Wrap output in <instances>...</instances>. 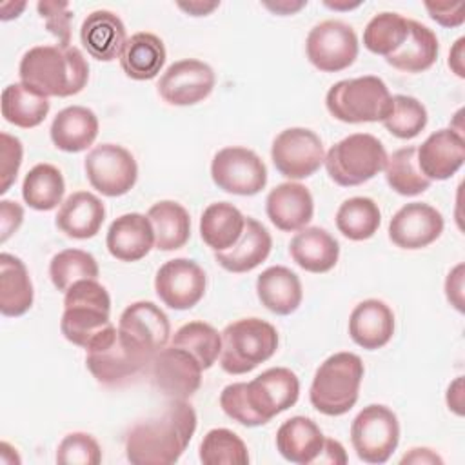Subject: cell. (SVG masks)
<instances>
[{"label":"cell","instance_id":"6da1fadb","mask_svg":"<svg viewBox=\"0 0 465 465\" xmlns=\"http://www.w3.org/2000/svg\"><path fill=\"white\" fill-rule=\"evenodd\" d=\"M196 430V412L187 400H171L162 412L134 423L125 434L133 465H171L180 460Z\"/></svg>","mask_w":465,"mask_h":465},{"label":"cell","instance_id":"7a4b0ae2","mask_svg":"<svg viewBox=\"0 0 465 465\" xmlns=\"http://www.w3.org/2000/svg\"><path fill=\"white\" fill-rule=\"evenodd\" d=\"M300 380L287 367H271L251 381L223 387L222 411L245 427H258L298 401Z\"/></svg>","mask_w":465,"mask_h":465},{"label":"cell","instance_id":"3957f363","mask_svg":"<svg viewBox=\"0 0 465 465\" xmlns=\"http://www.w3.org/2000/svg\"><path fill=\"white\" fill-rule=\"evenodd\" d=\"M18 74L20 82L35 93L45 98H65L87 85L89 65L74 45H36L22 56Z\"/></svg>","mask_w":465,"mask_h":465},{"label":"cell","instance_id":"277c9868","mask_svg":"<svg viewBox=\"0 0 465 465\" xmlns=\"http://www.w3.org/2000/svg\"><path fill=\"white\" fill-rule=\"evenodd\" d=\"M111 298L96 280L73 283L64 296L60 331L67 341L85 351L114 325L111 323Z\"/></svg>","mask_w":465,"mask_h":465},{"label":"cell","instance_id":"5b68a950","mask_svg":"<svg viewBox=\"0 0 465 465\" xmlns=\"http://www.w3.org/2000/svg\"><path fill=\"white\" fill-rule=\"evenodd\" d=\"M363 361L354 352L329 356L314 372L309 400L325 416H341L358 401L363 380Z\"/></svg>","mask_w":465,"mask_h":465},{"label":"cell","instance_id":"8992f818","mask_svg":"<svg viewBox=\"0 0 465 465\" xmlns=\"http://www.w3.org/2000/svg\"><path fill=\"white\" fill-rule=\"evenodd\" d=\"M153 356L143 345L113 327L87 349L85 365L96 381L113 387L147 371Z\"/></svg>","mask_w":465,"mask_h":465},{"label":"cell","instance_id":"52a82bcc","mask_svg":"<svg viewBox=\"0 0 465 465\" xmlns=\"http://www.w3.org/2000/svg\"><path fill=\"white\" fill-rule=\"evenodd\" d=\"M385 82L367 74L336 82L325 94L327 111L345 124L383 122L392 105Z\"/></svg>","mask_w":465,"mask_h":465},{"label":"cell","instance_id":"ba28073f","mask_svg":"<svg viewBox=\"0 0 465 465\" xmlns=\"http://www.w3.org/2000/svg\"><path fill=\"white\" fill-rule=\"evenodd\" d=\"M278 349L276 329L262 318H242L222 331L220 365L227 374H245Z\"/></svg>","mask_w":465,"mask_h":465},{"label":"cell","instance_id":"9c48e42d","mask_svg":"<svg viewBox=\"0 0 465 465\" xmlns=\"http://www.w3.org/2000/svg\"><path fill=\"white\" fill-rule=\"evenodd\" d=\"M387 162L383 143L369 133H354L334 143L325 154L329 178L341 187H354L374 178Z\"/></svg>","mask_w":465,"mask_h":465},{"label":"cell","instance_id":"30bf717a","mask_svg":"<svg viewBox=\"0 0 465 465\" xmlns=\"http://www.w3.org/2000/svg\"><path fill=\"white\" fill-rule=\"evenodd\" d=\"M400 441V423L396 414L385 405H367L351 425V443L358 458L365 463H385Z\"/></svg>","mask_w":465,"mask_h":465},{"label":"cell","instance_id":"8fae6325","mask_svg":"<svg viewBox=\"0 0 465 465\" xmlns=\"http://www.w3.org/2000/svg\"><path fill=\"white\" fill-rule=\"evenodd\" d=\"M84 169L91 187L109 198L129 193L138 178L134 156L118 143L93 147L85 156Z\"/></svg>","mask_w":465,"mask_h":465},{"label":"cell","instance_id":"7c38bea8","mask_svg":"<svg viewBox=\"0 0 465 465\" xmlns=\"http://www.w3.org/2000/svg\"><path fill=\"white\" fill-rule=\"evenodd\" d=\"M211 178L218 189L238 194H258L267 183V167L263 160L247 147H223L211 162Z\"/></svg>","mask_w":465,"mask_h":465},{"label":"cell","instance_id":"4fadbf2b","mask_svg":"<svg viewBox=\"0 0 465 465\" xmlns=\"http://www.w3.org/2000/svg\"><path fill=\"white\" fill-rule=\"evenodd\" d=\"M309 62L322 73H338L354 64L358 56V36L341 20L316 24L305 40Z\"/></svg>","mask_w":465,"mask_h":465},{"label":"cell","instance_id":"5bb4252c","mask_svg":"<svg viewBox=\"0 0 465 465\" xmlns=\"http://www.w3.org/2000/svg\"><path fill=\"white\" fill-rule=\"evenodd\" d=\"M271 158L282 176L302 180L309 178L322 167L325 151L314 131L305 127H289L272 140Z\"/></svg>","mask_w":465,"mask_h":465},{"label":"cell","instance_id":"9a60e30c","mask_svg":"<svg viewBox=\"0 0 465 465\" xmlns=\"http://www.w3.org/2000/svg\"><path fill=\"white\" fill-rule=\"evenodd\" d=\"M202 371L189 351L171 343L160 349L147 367L153 385L169 400L191 398L200 389Z\"/></svg>","mask_w":465,"mask_h":465},{"label":"cell","instance_id":"2e32d148","mask_svg":"<svg viewBox=\"0 0 465 465\" xmlns=\"http://www.w3.org/2000/svg\"><path fill=\"white\" fill-rule=\"evenodd\" d=\"M207 278L203 269L189 258L165 262L154 276V291L163 305L174 311L194 307L205 294Z\"/></svg>","mask_w":465,"mask_h":465},{"label":"cell","instance_id":"e0dca14e","mask_svg":"<svg viewBox=\"0 0 465 465\" xmlns=\"http://www.w3.org/2000/svg\"><path fill=\"white\" fill-rule=\"evenodd\" d=\"M216 84L209 64L196 58H183L171 64L158 80V93L171 105H194L205 100Z\"/></svg>","mask_w":465,"mask_h":465},{"label":"cell","instance_id":"ac0fdd59","mask_svg":"<svg viewBox=\"0 0 465 465\" xmlns=\"http://www.w3.org/2000/svg\"><path fill=\"white\" fill-rule=\"evenodd\" d=\"M441 213L421 202H411L400 207L389 222V238L394 245L409 251L423 249L436 242L443 232Z\"/></svg>","mask_w":465,"mask_h":465},{"label":"cell","instance_id":"d6986e66","mask_svg":"<svg viewBox=\"0 0 465 465\" xmlns=\"http://www.w3.org/2000/svg\"><path fill=\"white\" fill-rule=\"evenodd\" d=\"M420 171L432 180H447L460 171L465 162L463 134L452 127L438 129L416 147Z\"/></svg>","mask_w":465,"mask_h":465},{"label":"cell","instance_id":"ffe728a7","mask_svg":"<svg viewBox=\"0 0 465 465\" xmlns=\"http://www.w3.org/2000/svg\"><path fill=\"white\" fill-rule=\"evenodd\" d=\"M265 213L276 229L285 232L300 231L312 220V194L298 182L280 183L267 194Z\"/></svg>","mask_w":465,"mask_h":465},{"label":"cell","instance_id":"44dd1931","mask_svg":"<svg viewBox=\"0 0 465 465\" xmlns=\"http://www.w3.org/2000/svg\"><path fill=\"white\" fill-rule=\"evenodd\" d=\"M107 251L120 262H138L154 245V231L145 214L127 213L118 216L107 229Z\"/></svg>","mask_w":465,"mask_h":465},{"label":"cell","instance_id":"7402d4cb","mask_svg":"<svg viewBox=\"0 0 465 465\" xmlns=\"http://www.w3.org/2000/svg\"><path fill=\"white\" fill-rule=\"evenodd\" d=\"M80 42L89 56L100 62L120 58L127 42L125 25L118 15L107 9H96L85 16L80 27Z\"/></svg>","mask_w":465,"mask_h":465},{"label":"cell","instance_id":"603a6c76","mask_svg":"<svg viewBox=\"0 0 465 465\" xmlns=\"http://www.w3.org/2000/svg\"><path fill=\"white\" fill-rule=\"evenodd\" d=\"M118 329L156 354L171 336L167 314L153 302H134L120 314Z\"/></svg>","mask_w":465,"mask_h":465},{"label":"cell","instance_id":"cb8c5ba5","mask_svg":"<svg viewBox=\"0 0 465 465\" xmlns=\"http://www.w3.org/2000/svg\"><path fill=\"white\" fill-rule=\"evenodd\" d=\"M349 334L361 349H381L394 334L392 309L376 298L360 302L349 316Z\"/></svg>","mask_w":465,"mask_h":465},{"label":"cell","instance_id":"d4e9b609","mask_svg":"<svg viewBox=\"0 0 465 465\" xmlns=\"http://www.w3.org/2000/svg\"><path fill=\"white\" fill-rule=\"evenodd\" d=\"M105 220V207L102 200L89 191H76L69 194L58 207L54 223L69 238H93Z\"/></svg>","mask_w":465,"mask_h":465},{"label":"cell","instance_id":"484cf974","mask_svg":"<svg viewBox=\"0 0 465 465\" xmlns=\"http://www.w3.org/2000/svg\"><path fill=\"white\" fill-rule=\"evenodd\" d=\"M323 432L311 418L305 416H292L276 430V449L291 463H316L323 450Z\"/></svg>","mask_w":465,"mask_h":465},{"label":"cell","instance_id":"4316f807","mask_svg":"<svg viewBox=\"0 0 465 465\" xmlns=\"http://www.w3.org/2000/svg\"><path fill=\"white\" fill-rule=\"evenodd\" d=\"M272 247L271 232L254 218H245L240 240L225 251H216L214 260L229 272H249L267 260Z\"/></svg>","mask_w":465,"mask_h":465},{"label":"cell","instance_id":"83f0119b","mask_svg":"<svg viewBox=\"0 0 465 465\" xmlns=\"http://www.w3.org/2000/svg\"><path fill=\"white\" fill-rule=\"evenodd\" d=\"M289 254L296 265L307 272H327L340 258V245L336 238L322 227H303L300 229L291 243Z\"/></svg>","mask_w":465,"mask_h":465},{"label":"cell","instance_id":"f1b7e54d","mask_svg":"<svg viewBox=\"0 0 465 465\" xmlns=\"http://www.w3.org/2000/svg\"><path fill=\"white\" fill-rule=\"evenodd\" d=\"M256 294L267 311L287 316L300 307L303 289L296 272L283 265H272L258 276Z\"/></svg>","mask_w":465,"mask_h":465},{"label":"cell","instance_id":"f546056e","mask_svg":"<svg viewBox=\"0 0 465 465\" xmlns=\"http://www.w3.org/2000/svg\"><path fill=\"white\" fill-rule=\"evenodd\" d=\"M49 134L56 149L80 153L91 147L96 140L98 118L89 107L69 105L53 118Z\"/></svg>","mask_w":465,"mask_h":465},{"label":"cell","instance_id":"4dcf8cb0","mask_svg":"<svg viewBox=\"0 0 465 465\" xmlns=\"http://www.w3.org/2000/svg\"><path fill=\"white\" fill-rule=\"evenodd\" d=\"M35 291L24 262L9 252L0 254V312L9 318L25 314Z\"/></svg>","mask_w":465,"mask_h":465},{"label":"cell","instance_id":"1f68e13d","mask_svg":"<svg viewBox=\"0 0 465 465\" xmlns=\"http://www.w3.org/2000/svg\"><path fill=\"white\" fill-rule=\"evenodd\" d=\"M438 53L440 44L434 31L416 20H409L405 42L392 54L385 56V62L403 73H421L432 67Z\"/></svg>","mask_w":465,"mask_h":465},{"label":"cell","instance_id":"d6a6232c","mask_svg":"<svg viewBox=\"0 0 465 465\" xmlns=\"http://www.w3.org/2000/svg\"><path fill=\"white\" fill-rule=\"evenodd\" d=\"M165 64V45L160 36L153 33H134L127 38L120 65L124 73L133 80H153Z\"/></svg>","mask_w":465,"mask_h":465},{"label":"cell","instance_id":"836d02e7","mask_svg":"<svg viewBox=\"0 0 465 465\" xmlns=\"http://www.w3.org/2000/svg\"><path fill=\"white\" fill-rule=\"evenodd\" d=\"M243 227L245 216L229 202L207 205L200 218V236L214 252L231 249L240 240Z\"/></svg>","mask_w":465,"mask_h":465},{"label":"cell","instance_id":"e575fe53","mask_svg":"<svg viewBox=\"0 0 465 465\" xmlns=\"http://www.w3.org/2000/svg\"><path fill=\"white\" fill-rule=\"evenodd\" d=\"M147 218L154 231V247L158 251H176L189 242L191 218L183 205L173 200H162L149 207Z\"/></svg>","mask_w":465,"mask_h":465},{"label":"cell","instance_id":"d590c367","mask_svg":"<svg viewBox=\"0 0 465 465\" xmlns=\"http://www.w3.org/2000/svg\"><path fill=\"white\" fill-rule=\"evenodd\" d=\"M2 116L22 129L40 125L49 113V98L35 93L22 82L9 84L2 91Z\"/></svg>","mask_w":465,"mask_h":465},{"label":"cell","instance_id":"8d00e7d4","mask_svg":"<svg viewBox=\"0 0 465 465\" xmlns=\"http://www.w3.org/2000/svg\"><path fill=\"white\" fill-rule=\"evenodd\" d=\"M65 182L58 167L51 163H36L27 171L22 183L24 202L36 211H51L62 203Z\"/></svg>","mask_w":465,"mask_h":465},{"label":"cell","instance_id":"74e56055","mask_svg":"<svg viewBox=\"0 0 465 465\" xmlns=\"http://www.w3.org/2000/svg\"><path fill=\"white\" fill-rule=\"evenodd\" d=\"M380 223V207L372 198L367 196H352L345 200L336 211L338 231L352 242H361L374 236Z\"/></svg>","mask_w":465,"mask_h":465},{"label":"cell","instance_id":"f35d334b","mask_svg":"<svg viewBox=\"0 0 465 465\" xmlns=\"http://www.w3.org/2000/svg\"><path fill=\"white\" fill-rule=\"evenodd\" d=\"M383 169L389 187L401 196L421 194L432 183L418 167L414 145L396 149L391 156H387Z\"/></svg>","mask_w":465,"mask_h":465},{"label":"cell","instance_id":"ab89813d","mask_svg":"<svg viewBox=\"0 0 465 465\" xmlns=\"http://www.w3.org/2000/svg\"><path fill=\"white\" fill-rule=\"evenodd\" d=\"M171 345L189 351L205 371L220 358L222 332L205 322H189L173 334Z\"/></svg>","mask_w":465,"mask_h":465},{"label":"cell","instance_id":"60d3db41","mask_svg":"<svg viewBox=\"0 0 465 465\" xmlns=\"http://www.w3.org/2000/svg\"><path fill=\"white\" fill-rule=\"evenodd\" d=\"M409 18L398 13H380L363 29V45L380 56L392 54L407 38Z\"/></svg>","mask_w":465,"mask_h":465},{"label":"cell","instance_id":"b9f144b4","mask_svg":"<svg viewBox=\"0 0 465 465\" xmlns=\"http://www.w3.org/2000/svg\"><path fill=\"white\" fill-rule=\"evenodd\" d=\"M98 272L100 269L94 256L82 249H64L56 252L49 263L51 282L62 292L80 280H96Z\"/></svg>","mask_w":465,"mask_h":465},{"label":"cell","instance_id":"7bdbcfd3","mask_svg":"<svg viewBox=\"0 0 465 465\" xmlns=\"http://www.w3.org/2000/svg\"><path fill=\"white\" fill-rule=\"evenodd\" d=\"M200 461L203 465H245L249 450L236 432L211 429L200 443Z\"/></svg>","mask_w":465,"mask_h":465},{"label":"cell","instance_id":"ee69618b","mask_svg":"<svg viewBox=\"0 0 465 465\" xmlns=\"http://www.w3.org/2000/svg\"><path fill=\"white\" fill-rule=\"evenodd\" d=\"M392 105L385 120L381 122L385 129L401 140H411L418 136L427 125L425 105L409 94H394Z\"/></svg>","mask_w":465,"mask_h":465},{"label":"cell","instance_id":"f6af8a7d","mask_svg":"<svg viewBox=\"0 0 465 465\" xmlns=\"http://www.w3.org/2000/svg\"><path fill=\"white\" fill-rule=\"evenodd\" d=\"M100 461L102 449L87 432H69L58 443L56 463L60 465H98Z\"/></svg>","mask_w":465,"mask_h":465},{"label":"cell","instance_id":"bcb514c9","mask_svg":"<svg viewBox=\"0 0 465 465\" xmlns=\"http://www.w3.org/2000/svg\"><path fill=\"white\" fill-rule=\"evenodd\" d=\"M38 15L45 20V27L58 40V45H71V18L73 13L67 2H38Z\"/></svg>","mask_w":465,"mask_h":465},{"label":"cell","instance_id":"7dc6e473","mask_svg":"<svg viewBox=\"0 0 465 465\" xmlns=\"http://www.w3.org/2000/svg\"><path fill=\"white\" fill-rule=\"evenodd\" d=\"M22 142L7 133L0 134V194L7 193L15 183L22 165Z\"/></svg>","mask_w":465,"mask_h":465},{"label":"cell","instance_id":"c3c4849f","mask_svg":"<svg viewBox=\"0 0 465 465\" xmlns=\"http://www.w3.org/2000/svg\"><path fill=\"white\" fill-rule=\"evenodd\" d=\"M425 9L429 11V16L438 22L443 27H460L465 20V13H463V4H432L427 2Z\"/></svg>","mask_w":465,"mask_h":465},{"label":"cell","instance_id":"681fc988","mask_svg":"<svg viewBox=\"0 0 465 465\" xmlns=\"http://www.w3.org/2000/svg\"><path fill=\"white\" fill-rule=\"evenodd\" d=\"M24 222V209L13 200L0 202V242L4 243Z\"/></svg>","mask_w":465,"mask_h":465},{"label":"cell","instance_id":"f907efd6","mask_svg":"<svg viewBox=\"0 0 465 465\" xmlns=\"http://www.w3.org/2000/svg\"><path fill=\"white\" fill-rule=\"evenodd\" d=\"M445 294L447 300L460 311L463 312V263L456 265L447 280H445Z\"/></svg>","mask_w":465,"mask_h":465},{"label":"cell","instance_id":"816d5d0a","mask_svg":"<svg viewBox=\"0 0 465 465\" xmlns=\"http://www.w3.org/2000/svg\"><path fill=\"white\" fill-rule=\"evenodd\" d=\"M316 463H334V465L347 463V454H345L343 445L340 441H336V440L325 438L323 450H322V454H320Z\"/></svg>","mask_w":465,"mask_h":465},{"label":"cell","instance_id":"f5cc1de1","mask_svg":"<svg viewBox=\"0 0 465 465\" xmlns=\"http://www.w3.org/2000/svg\"><path fill=\"white\" fill-rule=\"evenodd\" d=\"M401 465L405 463H443V460L430 449L427 447H416V449H411L409 454H405L401 460H400Z\"/></svg>","mask_w":465,"mask_h":465},{"label":"cell","instance_id":"db71d44e","mask_svg":"<svg viewBox=\"0 0 465 465\" xmlns=\"http://www.w3.org/2000/svg\"><path fill=\"white\" fill-rule=\"evenodd\" d=\"M463 45H465V38H458L454 47L449 53V67L460 76L465 78V65H463Z\"/></svg>","mask_w":465,"mask_h":465},{"label":"cell","instance_id":"11a10c76","mask_svg":"<svg viewBox=\"0 0 465 465\" xmlns=\"http://www.w3.org/2000/svg\"><path fill=\"white\" fill-rule=\"evenodd\" d=\"M180 9L187 11L191 16H205L207 13H211L213 9L218 7L216 2L213 4H203V2H189V4H178Z\"/></svg>","mask_w":465,"mask_h":465},{"label":"cell","instance_id":"9f6ffc18","mask_svg":"<svg viewBox=\"0 0 465 465\" xmlns=\"http://www.w3.org/2000/svg\"><path fill=\"white\" fill-rule=\"evenodd\" d=\"M269 9H272L274 13H278V15H291V13H294V11H298L300 7H303L305 4L303 2H298V4H289V2H276V5H271V4H265Z\"/></svg>","mask_w":465,"mask_h":465}]
</instances>
